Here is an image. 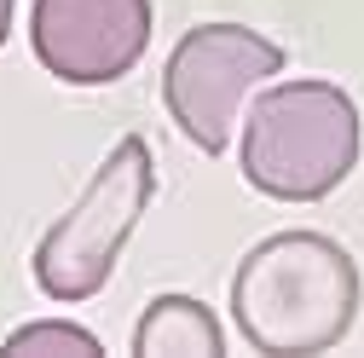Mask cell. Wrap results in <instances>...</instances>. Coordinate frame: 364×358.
Returning a JSON list of instances; mask_svg holds the SVG:
<instances>
[{
  "instance_id": "1",
  "label": "cell",
  "mask_w": 364,
  "mask_h": 358,
  "mask_svg": "<svg viewBox=\"0 0 364 358\" xmlns=\"http://www.w3.org/2000/svg\"><path fill=\"white\" fill-rule=\"evenodd\" d=\"M364 300L353 254L324 232H278L232 272L237 335L266 358H312L347 341Z\"/></svg>"
},
{
  "instance_id": "2",
  "label": "cell",
  "mask_w": 364,
  "mask_h": 358,
  "mask_svg": "<svg viewBox=\"0 0 364 358\" xmlns=\"http://www.w3.org/2000/svg\"><path fill=\"white\" fill-rule=\"evenodd\" d=\"M364 151V116L336 81L260 87L243 116V179L272 202H324Z\"/></svg>"
},
{
  "instance_id": "3",
  "label": "cell",
  "mask_w": 364,
  "mask_h": 358,
  "mask_svg": "<svg viewBox=\"0 0 364 358\" xmlns=\"http://www.w3.org/2000/svg\"><path fill=\"white\" fill-rule=\"evenodd\" d=\"M156 197V162H151V145L139 133H122L110 145V156L99 162V173L87 179V191L53 219L35 243V289L47 300H93L116 260L139 226V214L151 208Z\"/></svg>"
},
{
  "instance_id": "4",
  "label": "cell",
  "mask_w": 364,
  "mask_h": 358,
  "mask_svg": "<svg viewBox=\"0 0 364 358\" xmlns=\"http://www.w3.org/2000/svg\"><path fill=\"white\" fill-rule=\"evenodd\" d=\"M272 75H284V47L243 23H197L173 40L162 70L168 121L186 133L203 156L232 145V121Z\"/></svg>"
},
{
  "instance_id": "5",
  "label": "cell",
  "mask_w": 364,
  "mask_h": 358,
  "mask_svg": "<svg viewBox=\"0 0 364 358\" xmlns=\"http://www.w3.org/2000/svg\"><path fill=\"white\" fill-rule=\"evenodd\" d=\"M151 47V0H35L29 53L64 87H110Z\"/></svg>"
},
{
  "instance_id": "6",
  "label": "cell",
  "mask_w": 364,
  "mask_h": 358,
  "mask_svg": "<svg viewBox=\"0 0 364 358\" xmlns=\"http://www.w3.org/2000/svg\"><path fill=\"white\" fill-rule=\"evenodd\" d=\"M133 352L139 358H220L225 330L214 318V306H203L197 295H156L133 324Z\"/></svg>"
},
{
  "instance_id": "7",
  "label": "cell",
  "mask_w": 364,
  "mask_h": 358,
  "mask_svg": "<svg viewBox=\"0 0 364 358\" xmlns=\"http://www.w3.org/2000/svg\"><path fill=\"white\" fill-rule=\"evenodd\" d=\"M0 358H105V341L70 318H35L0 341Z\"/></svg>"
},
{
  "instance_id": "8",
  "label": "cell",
  "mask_w": 364,
  "mask_h": 358,
  "mask_svg": "<svg viewBox=\"0 0 364 358\" xmlns=\"http://www.w3.org/2000/svg\"><path fill=\"white\" fill-rule=\"evenodd\" d=\"M12 12H18V0H0V47H6V35H12Z\"/></svg>"
}]
</instances>
